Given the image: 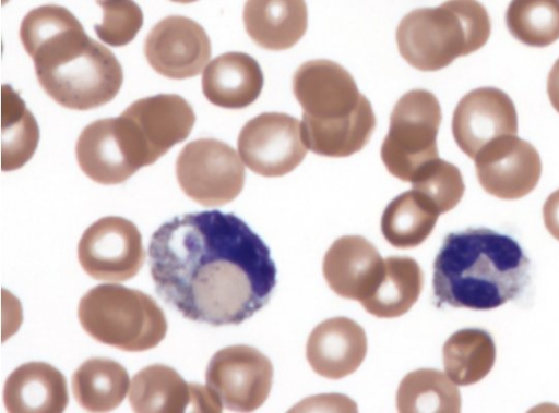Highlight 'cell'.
<instances>
[{
	"mask_svg": "<svg viewBox=\"0 0 559 413\" xmlns=\"http://www.w3.org/2000/svg\"><path fill=\"white\" fill-rule=\"evenodd\" d=\"M160 299L185 318L238 325L260 311L276 284L270 248L234 214L205 210L163 223L148 244Z\"/></svg>",
	"mask_w": 559,
	"mask_h": 413,
	"instance_id": "6da1fadb",
	"label": "cell"
},
{
	"mask_svg": "<svg viewBox=\"0 0 559 413\" xmlns=\"http://www.w3.org/2000/svg\"><path fill=\"white\" fill-rule=\"evenodd\" d=\"M20 39L34 61L40 86L59 105L88 110L119 93L123 80L119 61L64 7L31 10L21 23Z\"/></svg>",
	"mask_w": 559,
	"mask_h": 413,
	"instance_id": "7a4b0ae2",
	"label": "cell"
},
{
	"mask_svg": "<svg viewBox=\"0 0 559 413\" xmlns=\"http://www.w3.org/2000/svg\"><path fill=\"white\" fill-rule=\"evenodd\" d=\"M530 280L519 242L487 228L449 233L433 263L438 304L487 311L518 297Z\"/></svg>",
	"mask_w": 559,
	"mask_h": 413,
	"instance_id": "3957f363",
	"label": "cell"
},
{
	"mask_svg": "<svg viewBox=\"0 0 559 413\" xmlns=\"http://www.w3.org/2000/svg\"><path fill=\"white\" fill-rule=\"evenodd\" d=\"M293 92L302 108V139L312 153L348 157L368 144L376 117L342 65L324 59L305 62L293 77Z\"/></svg>",
	"mask_w": 559,
	"mask_h": 413,
	"instance_id": "277c9868",
	"label": "cell"
},
{
	"mask_svg": "<svg viewBox=\"0 0 559 413\" xmlns=\"http://www.w3.org/2000/svg\"><path fill=\"white\" fill-rule=\"evenodd\" d=\"M491 22L477 0H448L436 8L407 13L396 28L400 54L420 71H438L456 58L480 49Z\"/></svg>",
	"mask_w": 559,
	"mask_h": 413,
	"instance_id": "5b68a950",
	"label": "cell"
},
{
	"mask_svg": "<svg viewBox=\"0 0 559 413\" xmlns=\"http://www.w3.org/2000/svg\"><path fill=\"white\" fill-rule=\"evenodd\" d=\"M78 317L93 339L128 352L153 349L167 332L164 312L152 296L116 283L87 291L79 303Z\"/></svg>",
	"mask_w": 559,
	"mask_h": 413,
	"instance_id": "8992f818",
	"label": "cell"
},
{
	"mask_svg": "<svg viewBox=\"0 0 559 413\" xmlns=\"http://www.w3.org/2000/svg\"><path fill=\"white\" fill-rule=\"evenodd\" d=\"M441 107L426 89H412L395 104L390 127L381 145L386 170L402 181L412 182L420 170L439 157L437 134Z\"/></svg>",
	"mask_w": 559,
	"mask_h": 413,
	"instance_id": "52a82bcc",
	"label": "cell"
},
{
	"mask_svg": "<svg viewBox=\"0 0 559 413\" xmlns=\"http://www.w3.org/2000/svg\"><path fill=\"white\" fill-rule=\"evenodd\" d=\"M176 175L188 197L202 206L216 207L239 195L246 172L231 146L215 138H200L179 153Z\"/></svg>",
	"mask_w": 559,
	"mask_h": 413,
	"instance_id": "ba28073f",
	"label": "cell"
},
{
	"mask_svg": "<svg viewBox=\"0 0 559 413\" xmlns=\"http://www.w3.org/2000/svg\"><path fill=\"white\" fill-rule=\"evenodd\" d=\"M238 153L243 163L262 177L292 172L307 155L298 119L282 112H263L241 129Z\"/></svg>",
	"mask_w": 559,
	"mask_h": 413,
	"instance_id": "9c48e42d",
	"label": "cell"
},
{
	"mask_svg": "<svg viewBox=\"0 0 559 413\" xmlns=\"http://www.w3.org/2000/svg\"><path fill=\"white\" fill-rule=\"evenodd\" d=\"M78 258L83 270L96 280L126 281L145 260L141 233L126 218H100L82 234Z\"/></svg>",
	"mask_w": 559,
	"mask_h": 413,
	"instance_id": "30bf717a",
	"label": "cell"
},
{
	"mask_svg": "<svg viewBox=\"0 0 559 413\" xmlns=\"http://www.w3.org/2000/svg\"><path fill=\"white\" fill-rule=\"evenodd\" d=\"M205 380L227 409L251 412L269 397L273 366L270 359L253 347L230 345L212 356Z\"/></svg>",
	"mask_w": 559,
	"mask_h": 413,
	"instance_id": "8fae6325",
	"label": "cell"
},
{
	"mask_svg": "<svg viewBox=\"0 0 559 413\" xmlns=\"http://www.w3.org/2000/svg\"><path fill=\"white\" fill-rule=\"evenodd\" d=\"M481 187L501 199H518L532 192L542 174L536 148L516 135L501 136L473 159Z\"/></svg>",
	"mask_w": 559,
	"mask_h": 413,
	"instance_id": "7c38bea8",
	"label": "cell"
},
{
	"mask_svg": "<svg viewBox=\"0 0 559 413\" xmlns=\"http://www.w3.org/2000/svg\"><path fill=\"white\" fill-rule=\"evenodd\" d=\"M144 54L160 75L182 80L201 73L211 58V41L195 21L170 15L150 31L144 41Z\"/></svg>",
	"mask_w": 559,
	"mask_h": 413,
	"instance_id": "4fadbf2b",
	"label": "cell"
},
{
	"mask_svg": "<svg viewBox=\"0 0 559 413\" xmlns=\"http://www.w3.org/2000/svg\"><path fill=\"white\" fill-rule=\"evenodd\" d=\"M518 114L512 99L496 87H479L456 105L452 134L459 148L471 159L490 142L516 135Z\"/></svg>",
	"mask_w": 559,
	"mask_h": 413,
	"instance_id": "5bb4252c",
	"label": "cell"
},
{
	"mask_svg": "<svg viewBox=\"0 0 559 413\" xmlns=\"http://www.w3.org/2000/svg\"><path fill=\"white\" fill-rule=\"evenodd\" d=\"M121 116L134 130L148 166L190 134L195 114L179 95L159 94L132 102Z\"/></svg>",
	"mask_w": 559,
	"mask_h": 413,
	"instance_id": "9a60e30c",
	"label": "cell"
},
{
	"mask_svg": "<svg viewBox=\"0 0 559 413\" xmlns=\"http://www.w3.org/2000/svg\"><path fill=\"white\" fill-rule=\"evenodd\" d=\"M383 267L384 259L371 242L360 235H345L325 253L322 270L336 294L361 302L377 284Z\"/></svg>",
	"mask_w": 559,
	"mask_h": 413,
	"instance_id": "2e32d148",
	"label": "cell"
},
{
	"mask_svg": "<svg viewBox=\"0 0 559 413\" xmlns=\"http://www.w3.org/2000/svg\"><path fill=\"white\" fill-rule=\"evenodd\" d=\"M75 155L81 170L100 184H119L140 168L122 136L118 119L92 122L81 132Z\"/></svg>",
	"mask_w": 559,
	"mask_h": 413,
	"instance_id": "e0dca14e",
	"label": "cell"
},
{
	"mask_svg": "<svg viewBox=\"0 0 559 413\" xmlns=\"http://www.w3.org/2000/svg\"><path fill=\"white\" fill-rule=\"evenodd\" d=\"M367 353L365 330L347 317L320 323L310 333L306 354L311 368L329 379L353 374Z\"/></svg>",
	"mask_w": 559,
	"mask_h": 413,
	"instance_id": "ac0fdd59",
	"label": "cell"
},
{
	"mask_svg": "<svg viewBox=\"0 0 559 413\" xmlns=\"http://www.w3.org/2000/svg\"><path fill=\"white\" fill-rule=\"evenodd\" d=\"M69 401L67 380L55 366L28 362L7 378L3 402L10 413H60Z\"/></svg>",
	"mask_w": 559,
	"mask_h": 413,
	"instance_id": "d6986e66",
	"label": "cell"
},
{
	"mask_svg": "<svg viewBox=\"0 0 559 413\" xmlns=\"http://www.w3.org/2000/svg\"><path fill=\"white\" fill-rule=\"evenodd\" d=\"M258 61L245 52H226L213 59L202 74V92L215 106L241 109L254 102L263 87Z\"/></svg>",
	"mask_w": 559,
	"mask_h": 413,
	"instance_id": "ffe728a7",
	"label": "cell"
},
{
	"mask_svg": "<svg viewBox=\"0 0 559 413\" xmlns=\"http://www.w3.org/2000/svg\"><path fill=\"white\" fill-rule=\"evenodd\" d=\"M242 17L249 37L259 47L273 51L295 46L308 25L305 0H247Z\"/></svg>",
	"mask_w": 559,
	"mask_h": 413,
	"instance_id": "44dd1931",
	"label": "cell"
},
{
	"mask_svg": "<svg viewBox=\"0 0 559 413\" xmlns=\"http://www.w3.org/2000/svg\"><path fill=\"white\" fill-rule=\"evenodd\" d=\"M423 286L424 275L414 258L390 256L384 259L383 271L377 284L360 304L376 317H399L416 303Z\"/></svg>",
	"mask_w": 559,
	"mask_h": 413,
	"instance_id": "7402d4cb",
	"label": "cell"
},
{
	"mask_svg": "<svg viewBox=\"0 0 559 413\" xmlns=\"http://www.w3.org/2000/svg\"><path fill=\"white\" fill-rule=\"evenodd\" d=\"M129 401L134 412L182 413L192 401V387L174 368L153 364L132 378Z\"/></svg>",
	"mask_w": 559,
	"mask_h": 413,
	"instance_id": "603a6c76",
	"label": "cell"
},
{
	"mask_svg": "<svg viewBox=\"0 0 559 413\" xmlns=\"http://www.w3.org/2000/svg\"><path fill=\"white\" fill-rule=\"evenodd\" d=\"M130 385L126 368L106 357L83 362L72 376L78 403L90 412H108L121 404Z\"/></svg>",
	"mask_w": 559,
	"mask_h": 413,
	"instance_id": "cb8c5ba5",
	"label": "cell"
},
{
	"mask_svg": "<svg viewBox=\"0 0 559 413\" xmlns=\"http://www.w3.org/2000/svg\"><path fill=\"white\" fill-rule=\"evenodd\" d=\"M440 212L421 193L403 192L385 207L381 232L394 247L412 248L421 244L432 232Z\"/></svg>",
	"mask_w": 559,
	"mask_h": 413,
	"instance_id": "d4e9b609",
	"label": "cell"
},
{
	"mask_svg": "<svg viewBox=\"0 0 559 413\" xmlns=\"http://www.w3.org/2000/svg\"><path fill=\"white\" fill-rule=\"evenodd\" d=\"M442 356L445 375L455 385L468 386L489 374L496 361V345L483 329H461L445 341Z\"/></svg>",
	"mask_w": 559,
	"mask_h": 413,
	"instance_id": "484cf974",
	"label": "cell"
},
{
	"mask_svg": "<svg viewBox=\"0 0 559 413\" xmlns=\"http://www.w3.org/2000/svg\"><path fill=\"white\" fill-rule=\"evenodd\" d=\"M1 119V168L12 171L24 166L34 155L39 129L23 99L8 85L2 87Z\"/></svg>",
	"mask_w": 559,
	"mask_h": 413,
	"instance_id": "4316f807",
	"label": "cell"
},
{
	"mask_svg": "<svg viewBox=\"0 0 559 413\" xmlns=\"http://www.w3.org/2000/svg\"><path fill=\"white\" fill-rule=\"evenodd\" d=\"M396 406L402 413L460 412L461 396L455 384L442 372L419 368L402 379Z\"/></svg>",
	"mask_w": 559,
	"mask_h": 413,
	"instance_id": "83f0119b",
	"label": "cell"
},
{
	"mask_svg": "<svg viewBox=\"0 0 559 413\" xmlns=\"http://www.w3.org/2000/svg\"><path fill=\"white\" fill-rule=\"evenodd\" d=\"M506 23L522 44L549 46L559 39V0H511Z\"/></svg>",
	"mask_w": 559,
	"mask_h": 413,
	"instance_id": "f1b7e54d",
	"label": "cell"
},
{
	"mask_svg": "<svg viewBox=\"0 0 559 413\" xmlns=\"http://www.w3.org/2000/svg\"><path fill=\"white\" fill-rule=\"evenodd\" d=\"M411 183L413 190L426 196L440 214L453 209L465 191L459 168L439 157L424 167Z\"/></svg>",
	"mask_w": 559,
	"mask_h": 413,
	"instance_id": "f546056e",
	"label": "cell"
},
{
	"mask_svg": "<svg viewBox=\"0 0 559 413\" xmlns=\"http://www.w3.org/2000/svg\"><path fill=\"white\" fill-rule=\"evenodd\" d=\"M99 5L103 22L94 26L98 38L112 47L133 40L143 24L141 8L133 0H107Z\"/></svg>",
	"mask_w": 559,
	"mask_h": 413,
	"instance_id": "4dcf8cb0",
	"label": "cell"
},
{
	"mask_svg": "<svg viewBox=\"0 0 559 413\" xmlns=\"http://www.w3.org/2000/svg\"><path fill=\"white\" fill-rule=\"evenodd\" d=\"M543 218L548 232L559 241V189L547 197L543 207Z\"/></svg>",
	"mask_w": 559,
	"mask_h": 413,
	"instance_id": "1f68e13d",
	"label": "cell"
},
{
	"mask_svg": "<svg viewBox=\"0 0 559 413\" xmlns=\"http://www.w3.org/2000/svg\"><path fill=\"white\" fill-rule=\"evenodd\" d=\"M547 93L552 107L559 112V59L548 74Z\"/></svg>",
	"mask_w": 559,
	"mask_h": 413,
	"instance_id": "d6a6232c",
	"label": "cell"
},
{
	"mask_svg": "<svg viewBox=\"0 0 559 413\" xmlns=\"http://www.w3.org/2000/svg\"><path fill=\"white\" fill-rule=\"evenodd\" d=\"M173 2H178V3H191V2H194V1H198V0H170Z\"/></svg>",
	"mask_w": 559,
	"mask_h": 413,
	"instance_id": "836d02e7",
	"label": "cell"
},
{
	"mask_svg": "<svg viewBox=\"0 0 559 413\" xmlns=\"http://www.w3.org/2000/svg\"><path fill=\"white\" fill-rule=\"evenodd\" d=\"M97 2V4L99 5L100 3L107 1V0H95Z\"/></svg>",
	"mask_w": 559,
	"mask_h": 413,
	"instance_id": "e575fe53",
	"label": "cell"
}]
</instances>
